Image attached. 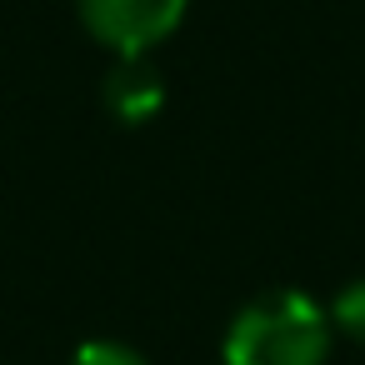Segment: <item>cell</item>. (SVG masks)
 <instances>
[{"label": "cell", "instance_id": "6da1fadb", "mask_svg": "<svg viewBox=\"0 0 365 365\" xmlns=\"http://www.w3.org/2000/svg\"><path fill=\"white\" fill-rule=\"evenodd\" d=\"M330 345L325 315L300 290L250 300L225 330V365H320Z\"/></svg>", "mask_w": 365, "mask_h": 365}, {"label": "cell", "instance_id": "7a4b0ae2", "mask_svg": "<svg viewBox=\"0 0 365 365\" xmlns=\"http://www.w3.org/2000/svg\"><path fill=\"white\" fill-rule=\"evenodd\" d=\"M185 6L190 0H81V21L101 46H110L125 61L160 46L180 26Z\"/></svg>", "mask_w": 365, "mask_h": 365}, {"label": "cell", "instance_id": "3957f363", "mask_svg": "<svg viewBox=\"0 0 365 365\" xmlns=\"http://www.w3.org/2000/svg\"><path fill=\"white\" fill-rule=\"evenodd\" d=\"M106 106H110L115 120L140 125V120H150L165 106V81L155 76V66L145 56H125L110 71V81H106Z\"/></svg>", "mask_w": 365, "mask_h": 365}, {"label": "cell", "instance_id": "277c9868", "mask_svg": "<svg viewBox=\"0 0 365 365\" xmlns=\"http://www.w3.org/2000/svg\"><path fill=\"white\" fill-rule=\"evenodd\" d=\"M335 325H340L345 335L365 340V280H355V285H345V290L335 295Z\"/></svg>", "mask_w": 365, "mask_h": 365}, {"label": "cell", "instance_id": "5b68a950", "mask_svg": "<svg viewBox=\"0 0 365 365\" xmlns=\"http://www.w3.org/2000/svg\"><path fill=\"white\" fill-rule=\"evenodd\" d=\"M71 365H145L135 350H125V345H115V340H91V345H81L76 350V360Z\"/></svg>", "mask_w": 365, "mask_h": 365}]
</instances>
